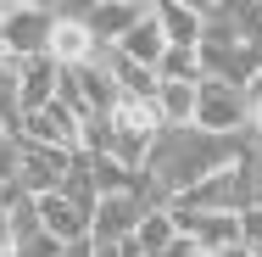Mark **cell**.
<instances>
[{
	"label": "cell",
	"instance_id": "cell-1",
	"mask_svg": "<svg viewBox=\"0 0 262 257\" xmlns=\"http://www.w3.org/2000/svg\"><path fill=\"white\" fill-rule=\"evenodd\" d=\"M240 156H246V134L240 140H217V134H201V129H162L157 140H151V156H145L140 173H151L162 190L179 202L201 179H212L217 168H229Z\"/></svg>",
	"mask_w": 262,
	"mask_h": 257
},
{
	"label": "cell",
	"instance_id": "cell-2",
	"mask_svg": "<svg viewBox=\"0 0 262 257\" xmlns=\"http://www.w3.org/2000/svg\"><path fill=\"white\" fill-rule=\"evenodd\" d=\"M51 23H56V6H39V0H11V6H0V56H6V62L45 56Z\"/></svg>",
	"mask_w": 262,
	"mask_h": 257
},
{
	"label": "cell",
	"instance_id": "cell-3",
	"mask_svg": "<svg viewBox=\"0 0 262 257\" xmlns=\"http://www.w3.org/2000/svg\"><path fill=\"white\" fill-rule=\"evenodd\" d=\"M246 117H251L246 90L217 84V78H201V84H195V129H201V134L240 140V134H246Z\"/></svg>",
	"mask_w": 262,
	"mask_h": 257
},
{
	"label": "cell",
	"instance_id": "cell-4",
	"mask_svg": "<svg viewBox=\"0 0 262 257\" xmlns=\"http://www.w3.org/2000/svg\"><path fill=\"white\" fill-rule=\"evenodd\" d=\"M179 207H190V212H246V207H251L246 162H229V168H217V173H212V179H201L190 196H179Z\"/></svg>",
	"mask_w": 262,
	"mask_h": 257
},
{
	"label": "cell",
	"instance_id": "cell-5",
	"mask_svg": "<svg viewBox=\"0 0 262 257\" xmlns=\"http://www.w3.org/2000/svg\"><path fill=\"white\" fill-rule=\"evenodd\" d=\"M73 173V151H51V146H28L23 140V162H17V196H56Z\"/></svg>",
	"mask_w": 262,
	"mask_h": 257
},
{
	"label": "cell",
	"instance_id": "cell-6",
	"mask_svg": "<svg viewBox=\"0 0 262 257\" xmlns=\"http://www.w3.org/2000/svg\"><path fill=\"white\" fill-rule=\"evenodd\" d=\"M140 218H145V207H140L134 190L95 196V207H90V241H101V246H128V235H134Z\"/></svg>",
	"mask_w": 262,
	"mask_h": 257
},
{
	"label": "cell",
	"instance_id": "cell-7",
	"mask_svg": "<svg viewBox=\"0 0 262 257\" xmlns=\"http://www.w3.org/2000/svg\"><path fill=\"white\" fill-rule=\"evenodd\" d=\"M78 123L84 117H73L61 101L39 106V112H28L23 123H17V140H28V146H51V151H73L78 156Z\"/></svg>",
	"mask_w": 262,
	"mask_h": 257
},
{
	"label": "cell",
	"instance_id": "cell-8",
	"mask_svg": "<svg viewBox=\"0 0 262 257\" xmlns=\"http://www.w3.org/2000/svg\"><path fill=\"white\" fill-rule=\"evenodd\" d=\"M56 67H84L90 56H95V39H90V28H84V17H78V6H56V23H51V45H45Z\"/></svg>",
	"mask_w": 262,
	"mask_h": 257
},
{
	"label": "cell",
	"instance_id": "cell-9",
	"mask_svg": "<svg viewBox=\"0 0 262 257\" xmlns=\"http://www.w3.org/2000/svg\"><path fill=\"white\" fill-rule=\"evenodd\" d=\"M34 207H39V229L51 235L56 246H84V241H90V212L73 207L61 190H56V196H39Z\"/></svg>",
	"mask_w": 262,
	"mask_h": 257
},
{
	"label": "cell",
	"instance_id": "cell-10",
	"mask_svg": "<svg viewBox=\"0 0 262 257\" xmlns=\"http://www.w3.org/2000/svg\"><path fill=\"white\" fill-rule=\"evenodd\" d=\"M140 0H95V6H78V17H84V28H90V39L95 45H117L134 23H140Z\"/></svg>",
	"mask_w": 262,
	"mask_h": 257
},
{
	"label": "cell",
	"instance_id": "cell-11",
	"mask_svg": "<svg viewBox=\"0 0 262 257\" xmlns=\"http://www.w3.org/2000/svg\"><path fill=\"white\" fill-rule=\"evenodd\" d=\"M11 73H17V112H23V117L56 101V62H51V56L11 62Z\"/></svg>",
	"mask_w": 262,
	"mask_h": 257
},
{
	"label": "cell",
	"instance_id": "cell-12",
	"mask_svg": "<svg viewBox=\"0 0 262 257\" xmlns=\"http://www.w3.org/2000/svg\"><path fill=\"white\" fill-rule=\"evenodd\" d=\"M151 11H157L167 45H201V28H207V0H157Z\"/></svg>",
	"mask_w": 262,
	"mask_h": 257
},
{
	"label": "cell",
	"instance_id": "cell-13",
	"mask_svg": "<svg viewBox=\"0 0 262 257\" xmlns=\"http://www.w3.org/2000/svg\"><path fill=\"white\" fill-rule=\"evenodd\" d=\"M106 123H112V134H117V140H134V146H145V151H151V140L162 134L157 101H117Z\"/></svg>",
	"mask_w": 262,
	"mask_h": 257
},
{
	"label": "cell",
	"instance_id": "cell-14",
	"mask_svg": "<svg viewBox=\"0 0 262 257\" xmlns=\"http://www.w3.org/2000/svg\"><path fill=\"white\" fill-rule=\"evenodd\" d=\"M117 51L128 56V62H140V67H151V73H157L162 51H167V34H162V23H157V11H151V6H145V11H140V23L117 39Z\"/></svg>",
	"mask_w": 262,
	"mask_h": 257
},
{
	"label": "cell",
	"instance_id": "cell-15",
	"mask_svg": "<svg viewBox=\"0 0 262 257\" xmlns=\"http://www.w3.org/2000/svg\"><path fill=\"white\" fill-rule=\"evenodd\" d=\"M173 241H179L173 212H167V207H162V212H145V218L134 224V235H128V257H162Z\"/></svg>",
	"mask_w": 262,
	"mask_h": 257
},
{
	"label": "cell",
	"instance_id": "cell-16",
	"mask_svg": "<svg viewBox=\"0 0 262 257\" xmlns=\"http://www.w3.org/2000/svg\"><path fill=\"white\" fill-rule=\"evenodd\" d=\"M162 129H195V84H157Z\"/></svg>",
	"mask_w": 262,
	"mask_h": 257
},
{
	"label": "cell",
	"instance_id": "cell-17",
	"mask_svg": "<svg viewBox=\"0 0 262 257\" xmlns=\"http://www.w3.org/2000/svg\"><path fill=\"white\" fill-rule=\"evenodd\" d=\"M157 84H201V56L195 45H167L157 62Z\"/></svg>",
	"mask_w": 262,
	"mask_h": 257
},
{
	"label": "cell",
	"instance_id": "cell-18",
	"mask_svg": "<svg viewBox=\"0 0 262 257\" xmlns=\"http://www.w3.org/2000/svg\"><path fill=\"white\" fill-rule=\"evenodd\" d=\"M234 39L262 56V0H234Z\"/></svg>",
	"mask_w": 262,
	"mask_h": 257
},
{
	"label": "cell",
	"instance_id": "cell-19",
	"mask_svg": "<svg viewBox=\"0 0 262 257\" xmlns=\"http://www.w3.org/2000/svg\"><path fill=\"white\" fill-rule=\"evenodd\" d=\"M240 246L251 257H262V207H246L240 212Z\"/></svg>",
	"mask_w": 262,
	"mask_h": 257
},
{
	"label": "cell",
	"instance_id": "cell-20",
	"mask_svg": "<svg viewBox=\"0 0 262 257\" xmlns=\"http://www.w3.org/2000/svg\"><path fill=\"white\" fill-rule=\"evenodd\" d=\"M162 257H217V252H207V246H201V241H190V235H179Z\"/></svg>",
	"mask_w": 262,
	"mask_h": 257
},
{
	"label": "cell",
	"instance_id": "cell-21",
	"mask_svg": "<svg viewBox=\"0 0 262 257\" xmlns=\"http://www.w3.org/2000/svg\"><path fill=\"white\" fill-rule=\"evenodd\" d=\"M246 101H251V117H246V140H251V146H262V90H257V95H246Z\"/></svg>",
	"mask_w": 262,
	"mask_h": 257
},
{
	"label": "cell",
	"instance_id": "cell-22",
	"mask_svg": "<svg viewBox=\"0 0 262 257\" xmlns=\"http://www.w3.org/2000/svg\"><path fill=\"white\" fill-rule=\"evenodd\" d=\"M90 257H128V246H101V241H90Z\"/></svg>",
	"mask_w": 262,
	"mask_h": 257
},
{
	"label": "cell",
	"instance_id": "cell-23",
	"mask_svg": "<svg viewBox=\"0 0 262 257\" xmlns=\"http://www.w3.org/2000/svg\"><path fill=\"white\" fill-rule=\"evenodd\" d=\"M61 257H90V241H84V246H67Z\"/></svg>",
	"mask_w": 262,
	"mask_h": 257
},
{
	"label": "cell",
	"instance_id": "cell-24",
	"mask_svg": "<svg viewBox=\"0 0 262 257\" xmlns=\"http://www.w3.org/2000/svg\"><path fill=\"white\" fill-rule=\"evenodd\" d=\"M217 257H251V252H246V246H223Z\"/></svg>",
	"mask_w": 262,
	"mask_h": 257
}]
</instances>
